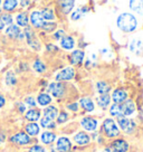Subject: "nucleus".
Instances as JSON below:
<instances>
[{
  "mask_svg": "<svg viewBox=\"0 0 143 152\" xmlns=\"http://www.w3.org/2000/svg\"><path fill=\"white\" fill-rule=\"evenodd\" d=\"M117 27L126 33L133 31L136 28V19L134 18L133 15L128 14V12L120 15L117 18Z\"/></svg>",
  "mask_w": 143,
  "mask_h": 152,
  "instance_id": "f257e3e1",
  "label": "nucleus"
},
{
  "mask_svg": "<svg viewBox=\"0 0 143 152\" xmlns=\"http://www.w3.org/2000/svg\"><path fill=\"white\" fill-rule=\"evenodd\" d=\"M103 128H104V131L107 137L113 138V137H116L119 134V129H117V126H116V124H115L113 120H105L104 123H103Z\"/></svg>",
  "mask_w": 143,
  "mask_h": 152,
  "instance_id": "f03ea898",
  "label": "nucleus"
},
{
  "mask_svg": "<svg viewBox=\"0 0 143 152\" xmlns=\"http://www.w3.org/2000/svg\"><path fill=\"white\" fill-rule=\"evenodd\" d=\"M11 142L17 143V144H21V145H25V144H28L30 142V138L27 133L25 132H18L16 133L15 135L11 137Z\"/></svg>",
  "mask_w": 143,
  "mask_h": 152,
  "instance_id": "7ed1b4c3",
  "label": "nucleus"
},
{
  "mask_svg": "<svg viewBox=\"0 0 143 152\" xmlns=\"http://www.w3.org/2000/svg\"><path fill=\"white\" fill-rule=\"evenodd\" d=\"M48 90L55 97H61L65 93V87L61 83H53V84L49 85Z\"/></svg>",
  "mask_w": 143,
  "mask_h": 152,
  "instance_id": "20e7f679",
  "label": "nucleus"
},
{
  "mask_svg": "<svg viewBox=\"0 0 143 152\" xmlns=\"http://www.w3.org/2000/svg\"><path fill=\"white\" fill-rule=\"evenodd\" d=\"M73 77H74V69L71 67H66L65 69H63L56 75V80L57 81H68V80H72Z\"/></svg>",
  "mask_w": 143,
  "mask_h": 152,
  "instance_id": "39448f33",
  "label": "nucleus"
},
{
  "mask_svg": "<svg viewBox=\"0 0 143 152\" xmlns=\"http://www.w3.org/2000/svg\"><path fill=\"white\" fill-rule=\"evenodd\" d=\"M30 21L33 26L37 27V28H42L44 25V18L40 15V11H34L30 15Z\"/></svg>",
  "mask_w": 143,
  "mask_h": 152,
  "instance_id": "423d86ee",
  "label": "nucleus"
},
{
  "mask_svg": "<svg viewBox=\"0 0 143 152\" xmlns=\"http://www.w3.org/2000/svg\"><path fill=\"white\" fill-rule=\"evenodd\" d=\"M71 141L67 138H59L57 141V149L61 152H68L71 150Z\"/></svg>",
  "mask_w": 143,
  "mask_h": 152,
  "instance_id": "0eeeda50",
  "label": "nucleus"
},
{
  "mask_svg": "<svg viewBox=\"0 0 143 152\" xmlns=\"http://www.w3.org/2000/svg\"><path fill=\"white\" fill-rule=\"evenodd\" d=\"M130 49L131 52L136 54V55H141L143 53V43L140 39H133L131 44H130Z\"/></svg>",
  "mask_w": 143,
  "mask_h": 152,
  "instance_id": "6e6552de",
  "label": "nucleus"
},
{
  "mask_svg": "<svg viewBox=\"0 0 143 152\" xmlns=\"http://www.w3.org/2000/svg\"><path fill=\"white\" fill-rule=\"evenodd\" d=\"M119 124H120V126L122 128V130H123V131H125V132L131 133L132 131H133L134 124H133V122H131L130 120L125 119V118H120V119H119Z\"/></svg>",
  "mask_w": 143,
  "mask_h": 152,
  "instance_id": "1a4fd4ad",
  "label": "nucleus"
},
{
  "mask_svg": "<svg viewBox=\"0 0 143 152\" xmlns=\"http://www.w3.org/2000/svg\"><path fill=\"white\" fill-rule=\"evenodd\" d=\"M82 125L84 126V129H86L87 131H94L96 129V121L92 118H84L82 120Z\"/></svg>",
  "mask_w": 143,
  "mask_h": 152,
  "instance_id": "9d476101",
  "label": "nucleus"
},
{
  "mask_svg": "<svg viewBox=\"0 0 143 152\" xmlns=\"http://www.w3.org/2000/svg\"><path fill=\"white\" fill-rule=\"evenodd\" d=\"M120 107H121L122 114H124V115H130V114L133 113L134 110H135V106H134L132 101H128V102H125V103H124L122 106H120Z\"/></svg>",
  "mask_w": 143,
  "mask_h": 152,
  "instance_id": "9b49d317",
  "label": "nucleus"
},
{
  "mask_svg": "<svg viewBox=\"0 0 143 152\" xmlns=\"http://www.w3.org/2000/svg\"><path fill=\"white\" fill-rule=\"evenodd\" d=\"M20 33H21V31H20L19 27H18L17 25H11V26H9L8 28L6 29V34L11 38H17V39H18Z\"/></svg>",
  "mask_w": 143,
  "mask_h": 152,
  "instance_id": "f8f14e48",
  "label": "nucleus"
},
{
  "mask_svg": "<svg viewBox=\"0 0 143 152\" xmlns=\"http://www.w3.org/2000/svg\"><path fill=\"white\" fill-rule=\"evenodd\" d=\"M74 140H75V142H76L77 144L83 145V144H86V143L90 142V137H88L86 133L80 132L74 137Z\"/></svg>",
  "mask_w": 143,
  "mask_h": 152,
  "instance_id": "ddd939ff",
  "label": "nucleus"
},
{
  "mask_svg": "<svg viewBox=\"0 0 143 152\" xmlns=\"http://www.w3.org/2000/svg\"><path fill=\"white\" fill-rule=\"evenodd\" d=\"M57 113L58 111L56 107H54V106H48L45 109L44 111V115H45V118H47L49 120H54L56 116H57Z\"/></svg>",
  "mask_w": 143,
  "mask_h": 152,
  "instance_id": "4468645a",
  "label": "nucleus"
},
{
  "mask_svg": "<svg viewBox=\"0 0 143 152\" xmlns=\"http://www.w3.org/2000/svg\"><path fill=\"white\" fill-rule=\"evenodd\" d=\"M113 145H114V150L116 152H125L128 150V148H129V144L123 141V140H117V141H115L113 143Z\"/></svg>",
  "mask_w": 143,
  "mask_h": 152,
  "instance_id": "2eb2a0df",
  "label": "nucleus"
},
{
  "mask_svg": "<svg viewBox=\"0 0 143 152\" xmlns=\"http://www.w3.org/2000/svg\"><path fill=\"white\" fill-rule=\"evenodd\" d=\"M112 97H113L115 103H121V102H123L126 99V93L122 90H116L113 92V96Z\"/></svg>",
  "mask_w": 143,
  "mask_h": 152,
  "instance_id": "dca6fc26",
  "label": "nucleus"
},
{
  "mask_svg": "<svg viewBox=\"0 0 143 152\" xmlns=\"http://www.w3.org/2000/svg\"><path fill=\"white\" fill-rule=\"evenodd\" d=\"M28 16L26 12H20V14L17 15V17H16V21H17V24L18 26H23V27H27V25H28Z\"/></svg>",
  "mask_w": 143,
  "mask_h": 152,
  "instance_id": "f3484780",
  "label": "nucleus"
},
{
  "mask_svg": "<svg viewBox=\"0 0 143 152\" xmlns=\"http://www.w3.org/2000/svg\"><path fill=\"white\" fill-rule=\"evenodd\" d=\"M61 45L65 49H72V48L74 47V39L72 37H69V36L62 37V39H61Z\"/></svg>",
  "mask_w": 143,
  "mask_h": 152,
  "instance_id": "a211bd4d",
  "label": "nucleus"
},
{
  "mask_svg": "<svg viewBox=\"0 0 143 152\" xmlns=\"http://www.w3.org/2000/svg\"><path fill=\"white\" fill-rule=\"evenodd\" d=\"M71 58L72 64H78L84 59V52L83 50H75V52H73Z\"/></svg>",
  "mask_w": 143,
  "mask_h": 152,
  "instance_id": "6ab92c4d",
  "label": "nucleus"
},
{
  "mask_svg": "<svg viewBox=\"0 0 143 152\" xmlns=\"http://www.w3.org/2000/svg\"><path fill=\"white\" fill-rule=\"evenodd\" d=\"M26 119L28 120V121H31V122H34V121H37V120L40 118V113H39L38 110H35V109H31L29 110L28 112L26 113Z\"/></svg>",
  "mask_w": 143,
  "mask_h": 152,
  "instance_id": "aec40b11",
  "label": "nucleus"
},
{
  "mask_svg": "<svg viewBox=\"0 0 143 152\" xmlns=\"http://www.w3.org/2000/svg\"><path fill=\"white\" fill-rule=\"evenodd\" d=\"M26 132H27V134L31 135V137H34V135H37V134L39 133L38 124H36V123L27 124V125H26Z\"/></svg>",
  "mask_w": 143,
  "mask_h": 152,
  "instance_id": "412c9836",
  "label": "nucleus"
},
{
  "mask_svg": "<svg viewBox=\"0 0 143 152\" xmlns=\"http://www.w3.org/2000/svg\"><path fill=\"white\" fill-rule=\"evenodd\" d=\"M80 103H81L82 107L85 110V111H87V112H91V111L94 110V104H93V102L90 99H86V97L81 99Z\"/></svg>",
  "mask_w": 143,
  "mask_h": 152,
  "instance_id": "4be33fe9",
  "label": "nucleus"
},
{
  "mask_svg": "<svg viewBox=\"0 0 143 152\" xmlns=\"http://www.w3.org/2000/svg\"><path fill=\"white\" fill-rule=\"evenodd\" d=\"M130 7L135 12L140 15L143 14V1H130Z\"/></svg>",
  "mask_w": 143,
  "mask_h": 152,
  "instance_id": "5701e85b",
  "label": "nucleus"
},
{
  "mask_svg": "<svg viewBox=\"0 0 143 152\" xmlns=\"http://www.w3.org/2000/svg\"><path fill=\"white\" fill-rule=\"evenodd\" d=\"M2 8L6 10V11H12V10L16 9V7L18 5V1L16 0H6L2 4Z\"/></svg>",
  "mask_w": 143,
  "mask_h": 152,
  "instance_id": "b1692460",
  "label": "nucleus"
},
{
  "mask_svg": "<svg viewBox=\"0 0 143 152\" xmlns=\"http://www.w3.org/2000/svg\"><path fill=\"white\" fill-rule=\"evenodd\" d=\"M37 101H38L39 105H42V106H46V105H48L50 102H52V97H50L48 94H45V93H43V94L38 95V99H37Z\"/></svg>",
  "mask_w": 143,
  "mask_h": 152,
  "instance_id": "393cba45",
  "label": "nucleus"
},
{
  "mask_svg": "<svg viewBox=\"0 0 143 152\" xmlns=\"http://www.w3.org/2000/svg\"><path fill=\"white\" fill-rule=\"evenodd\" d=\"M55 139H56V135L52 132H44L43 134H42V141H43V143H45V144L52 143Z\"/></svg>",
  "mask_w": 143,
  "mask_h": 152,
  "instance_id": "a878e982",
  "label": "nucleus"
},
{
  "mask_svg": "<svg viewBox=\"0 0 143 152\" xmlns=\"http://www.w3.org/2000/svg\"><path fill=\"white\" fill-rule=\"evenodd\" d=\"M110 101H111V97H110V95H107V94H103L102 96H100V97L97 99L98 105L102 106V107H106L107 105L110 104Z\"/></svg>",
  "mask_w": 143,
  "mask_h": 152,
  "instance_id": "bb28decb",
  "label": "nucleus"
},
{
  "mask_svg": "<svg viewBox=\"0 0 143 152\" xmlns=\"http://www.w3.org/2000/svg\"><path fill=\"white\" fill-rule=\"evenodd\" d=\"M6 84L8 86H12L16 84V82H17V80H16V76H15L14 72H8L7 74H6Z\"/></svg>",
  "mask_w": 143,
  "mask_h": 152,
  "instance_id": "cd10ccee",
  "label": "nucleus"
},
{
  "mask_svg": "<svg viewBox=\"0 0 143 152\" xmlns=\"http://www.w3.org/2000/svg\"><path fill=\"white\" fill-rule=\"evenodd\" d=\"M97 91L100 92L101 94H107V92L110 91V86L107 85L104 82H98L97 83Z\"/></svg>",
  "mask_w": 143,
  "mask_h": 152,
  "instance_id": "c85d7f7f",
  "label": "nucleus"
},
{
  "mask_svg": "<svg viewBox=\"0 0 143 152\" xmlns=\"http://www.w3.org/2000/svg\"><path fill=\"white\" fill-rule=\"evenodd\" d=\"M40 15H42V17L44 19H47V20H52L54 19V12H53L52 9H49V8H45L40 11Z\"/></svg>",
  "mask_w": 143,
  "mask_h": 152,
  "instance_id": "c756f323",
  "label": "nucleus"
},
{
  "mask_svg": "<svg viewBox=\"0 0 143 152\" xmlns=\"http://www.w3.org/2000/svg\"><path fill=\"white\" fill-rule=\"evenodd\" d=\"M74 7V1H63L62 2V9L65 14H68Z\"/></svg>",
  "mask_w": 143,
  "mask_h": 152,
  "instance_id": "7c9ffc66",
  "label": "nucleus"
},
{
  "mask_svg": "<svg viewBox=\"0 0 143 152\" xmlns=\"http://www.w3.org/2000/svg\"><path fill=\"white\" fill-rule=\"evenodd\" d=\"M34 69L36 72H38V73H44L46 71V66H45V64L42 61H36L34 63Z\"/></svg>",
  "mask_w": 143,
  "mask_h": 152,
  "instance_id": "2f4dec72",
  "label": "nucleus"
},
{
  "mask_svg": "<svg viewBox=\"0 0 143 152\" xmlns=\"http://www.w3.org/2000/svg\"><path fill=\"white\" fill-rule=\"evenodd\" d=\"M0 20L4 23V25H8V26H11L12 25V21H14V19H12V16L9 14H5V15H1V17H0Z\"/></svg>",
  "mask_w": 143,
  "mask_h": 152,
  "instance_id": "473e14b6",
  "label": "nucleus"
},
{
  "mask_svg": "<svg viewBox=\"0 0 143 152\" xmlns=\"http://www.w3.org/2000/svg\"><path fill=\"white\" fill-rule=\"evenodd\" d=\"M111 114L113 115V116H117V118H121V115H122V111H121V107H120V105L117 104H113L111 106V110H110Z\"/></svg>",
  "mask_w": 143,
  "mask_h": 152,
  "instance_id": "72a5a7b5",
  "label": "nucleus"
},
{
  "mask_svg": "<svg viewBox=\"0 0 143 152\" xmlns=\"http://www.w3.org/2000/svg\"><path fill=\"white\" fill-rule=\"evenodd\" d=\"M40 125H42L43 128L52 129L55 126V123H54L53 120H49V119H47V118H44V119H42V121H40Z\"/></svg>",
  "mask_w": 143,
  "mask_h": 152,
  "instance_id": "f704fd0d",
  "label": "nucleus"
},
{
  "mask_svg": "<svg viewBox=\"0 0 143 152\" xmlns=\"http://www.w3.org/2000/svg\"><path fill=\"white\" fill-rule=\"evenodd\" d=\"M42 28L44 30H46V31H53L54 29L56 28V24L55 23H44Z\"/></svg>",
  "mask_w": 143,
  "mask_h": 152,
  "instance_id": "c9c22d12",
  "label": "nucleus"
},
{
  "mask_svg": "<svg viewBox=\"0 0 143 152\" xmlns=\"http://www.w3.org/2000/svg\"><path fill=\"white\" fill-rule=\"evenodd\" d=\"M24 35L27 37V40H31V39H34L35 38V35H34V31L31 30V29L29 28V27H26V29H25V33Z\"/></svg>",
  "mask_w": 143,
  "mask_h": 152,
  "instance_id": "e433bc0d",
  "label": "nucleus"
},
{
  "mask_svg": "<svg viewBox=\"0 0 143 152\" xmlns=\"http://www.w3.org/2000/svg\"><path fill=\"white\" fill-rule=\"evenodd\" d=\"M29 46L31 48H34V49H36V50H39L40 49V45H39V43L34 38V39H31V40H29L28 42Z\"/></svg>",
  "mask_w": 143,
  "mask_h": 152,
  "instance_id": "4c0bfd02",
  "label": "nucleus"
},
{
  "mask_svg": "<svg viewBox=\"0 0 143 152\" xmlns=\"http://www.w3.org/2000/svg\"><path fill=\"white\" fill-rule=\"evenodd\" d=\"M82 14H83V10L77 9L76 11H74V12L72 14V19H73V20H77V19H80L82 17Z\"/></svg>",
  "mask_w": 143,
  "mask_h": 152,
  "instance_id": "58836bf2",
  "label": "nucleus"
},
{
  "mask_svg": "<svg viewBox=\"0 0 143 152\" xmlns=\"http://www.w3.org/2000/svg\"><path fill=\"white\" fill-rule=\"evenodd\" d=\"M29 152H46V151H45V149H44L43 147H40V145H34V147L30 148Z\"/></svg>",
  "mask_w": 143,
  "mask_h": 152,
  "instance_id": "ea45409f",
  "label": "nucleus"
},
{
  "mask_svg": "<svg viewBox=\"0 0 143 152\" xmlns=\"http://www.w3.org/2000/svg\"><path fill=\"white\" fill-rule=\"evenodd\" d=\"M67 118H68V115H67V113H65V112H63V113L59 114V116H58L57 121L59 122V123H63V122H65V121H66Z\"/></svg>",
  "mask_w": 143,
  "mask_h": 152,
  "instance_id": "a19ab883",
  "label": "nucleus"
},
{
  "mask_svg": "<svg viewBox=\"0 0 143 152\" xmlns=\"http://www.w3.org/2000/svg\"><path fill=\"white\" fill-rule=\"evenodd\" d=\"M26 104L29 105V106H35V105H36V101L34 100L33 97L29 96V97L26 99Z\"/></svg>",
  "mask_w": 143,
  "mask_h": 152,
  "instance_id": "79ce46f5",
  "label": "nucleus"
},
{
  "mask_svg": "<svg viewBox=\"0 0 143 152\" xmlns=\"http://www.w3.org/2000/svg\"><path fill=\"white\" fill-rule=\"evenodd\" d=\"M6 104V99H5V96L2 94H0V109L1 107H4V105Z\"/></svg>",
  "mask_w": 143,
  "mask_h": 152,
  "instance_id": "37998d69",
  "label": "nucleus"
},
{
  "mask_svg": "<svg viewBox=\"0 0 143 152\" xmlns=\"http://www.w3.org/2000/svg\"><path fill=\"white\" fill-rule=\"evenodd\" d=\"M69 110H72V111H77V109H78V105L76 104V103H73V104H69L68 106H67Z\"/></svg>",
  "mask_w": 143,
  "mask_h": 152,
  "instance_id": "c03bdc74",
  "label": "nucleus"
},
{
  "mask_svg": "<svg viewBox=\"0 0 143 152\" xmlns=\"http://www.w3.org/2000/svg\"><path fill=\"white\" fill-rule=\"evenodd\" d=\"M47 49L50 50V52H53V50H57V47H56L55 45H47Z\"/></svg>",
  "mask_w": 143,
  "mask_h": 152,
  "instance_id": "a18cd8bd",
  "label": "nucleus"
},
{
  "mask_svg": "<svg viewBox=\"0 0 143 152\" xmlns=\"http://www.w3.org/2000/svg\"><path fill=\"white\" fill-rule=\"evenodd\" d=\"M62 36H64V30H58L56 35H55V37L56 38H61Z\"/></svg>",
  "mask_w": 143,
  "mask_h": 152,
  "instance_id": "49530a36",
  "label": "nucleus"
},
{
  "mask_svg": "<svg viewBox=\"0 0 143 152\" xmlns=\"http://www.w3.org/2000/svg\"><path fill=\"white\" fill-rule=\"evenodd\" d=\"M104 152H116L114 150V148H107V149H105Z\"/></svg>",
  "mask_w": 143,
  "mask_h": 152,
  "instance_id": "de8ad7c7",
  "label": "nucleus"
},
{
  "mask_svg": "<svg viewBox=\"0 0 143 152\" xmlns=\"http://www.w3.org/2000/svg\"><path fill=\"white\" fill-rule=\"evenodd\" d=\"M29 4H30L29 1H20V5L23 7H26V5H29Z\"/></svg>",
  "mask_w": 143,
  "mask_h": 152,
  "instance_id": "09e8293b",
  "label": "nucleus"
},
{
  "mask_svg": "<svg viewBox=\"0 0 143 152\" xmlns=\"http://www.w3.org/2000/svg\"><path fill=\"white\" fill-rule=\"evenodd\" d=\"M19 111L20 112H24L25 111V105H23L21 103H19Z\"/></svg>",
  "mask_w": 143,
  "mask_h": 152,
  "instance_id": "8fccbe9b",
  "label": "nucleus"
},
{
  "mask_svg": "<svg viewBox=\"0 0 143 152\" xmlns=\"http://www.w3.org/2000/svg\"><path fill=\"white\" fill-rule=\"evenodd\" d=\"M4 28H5V25H4V23L0 20V30H2Z\"/></svg>",
  "mask_w": 143,
  "mask_h": 152,
  "instance_id": "3c124183",
  "label": "nucleus"
},
{
  "mask_svg": "<svg viewBox=\"0 0 143 152\" xmlns=\"http://www.w3.org/2000/svg\"><path fill=\"white\" fill-rule=\"evenodd\" d=\"M0 12H1V8H0Z\"/></svg>",
  "mask_w": 143,
  "mask_h": 152,
  "instance_id": "603ef678",
  "label": "nucleus"
},
{
  "mask_svg": "<svg viewBox=\"0 0 143 152\" xmlns=\"http://www.w3.org/2000/svg\"><path fill=\"white\" fill-rule=\"evenodd\" d=\"M52 152H55V151H52Z\"/></svg>",
  "mask_w": 143,
  "mask_h": 152,
  "instance_id": "864d4df0",
  "label": "nucleus"
}]
</instances>
